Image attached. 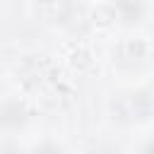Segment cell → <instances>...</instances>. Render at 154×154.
Listing matches in <instances>:
<instances>
[{
	"label": "cell",
	"instance_id": "cell-2",
	"mask_svg": "<svg viewBox=\"0 0 154 154\" xmlns=\"http://www.w3.org/2000/svg\"><path fill=\"white\" fill-rule=\"evenodd\" d=\"M19 123H24V111L19 103H7L0 108V125L7 128H17Z\"/></svg>",
	"mask_w": 154,
	"mask_h": 154
},
{
	"label": "cell",
	"instance_id": "cell-1",
	"mask_svg": "<svg viewBox=\"0 0 154 154\" xmlns=\"http://www.w3.org/2000/svg\"><path fill=\"white\" fill-rule=\"evenodd\" d=\"M113 5H116V10H118V14H120L128 24L140 22V17H142V12H144L142 0H113Z\"/></svg>",
	"mask_w": 154,
	"mask_h": 154
}]
</instances>
